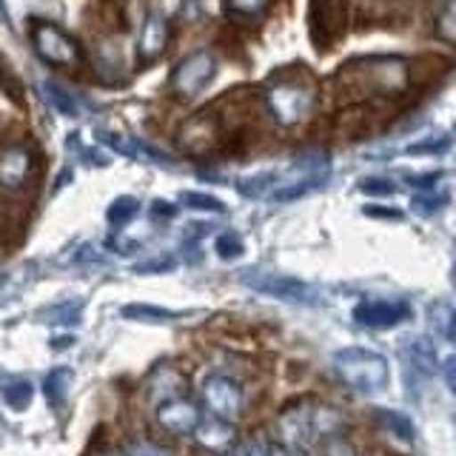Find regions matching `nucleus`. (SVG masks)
Wrapping results in <instances>:
<instances>
[{
  "mask_svg": "<svg viewBox=\"0 0 456 456\" xmlns=\"http://www.w3.org/2000/svg\"><path fill=\"white\" fill-rule=\"evenodd\" d=\"M328 175H331V160L322 151H311L305 157L294 160L282 171H263V175H251L237 183L242 197L248 200H277V203H289V200L303 197L314 189L325 185Z\"/></svg>",
  "mask_w": 456,
  "mask_h": 456,
  "instance_id": "nucleus-1",
  "label": "nucleus"
},
{
  "mask_svg": "<svg viewBox=\"0 0 456 456\" xmlns=\"http://www.w3.org/2000/svg\"><path fill=\"white\" fill-rule=\"evenodd\" d=\"M408 83V63L403 57H360L334 75L339 103L362 97H385L403 92Z\"/></svg>",
  "mask_w": 456,
  "mask_h": 456,
  "instance_id": "nucleus-2",
  "label": "nucleus"
},
{
  "mask_svg": "<svg viewBox=\"0 0 456 456\" xmlns=\"http://www.w3.org/2000/svg\"><path fill=\"white\" fill-rule=\"evenodd\" d=\"M317 97V86L305 69H282L265 86V106L274 114V120L285 128L303 123Z\"/></svg>",
  "mask_w": 456,
  "mask_h": 456,
  "instance_id": "nucleus-3",
  "label": "nucleus"
},
{
  "mask_svg": "<svg viewBox=\"0 0 456 456\" xmlns=\"http://www.w3.org/2000/svg\"><path fill=\"white\" fill-rule=\"evenodd\" d=\"M342 413L328 405H305V408H285L277 419V431L282 434L285 445L311 451L328 436H337L342 431Z\"/></svg>",
  "mask_w": 456,
  "mask_h": 456,
  "instance_id": "nucleus-4",
  "label": "nucleus"
},
{
  "mask_svg": "<svg viewBox=\"0 0 456 456\" xmlns=\"http://www.w3.org/2000/svg\"><path fill=\"white\" fill-rule=\"evenodd\" d=\"M337 377L356 394H374L388 385V362L368 348H342L334 354Z\"/></svg>",
  "mask_w": 456,
  "mask_h": 456,
  "instance_id": "nucleus-5",
  "label": "nucleus"
},
{
  "mask_svg": "<svg viewBox=\"0 0 456 456\" xmlns=\"http://www.w3.org/2000/svg\"><path fill=\"white\" fill-rule=\"evenodd\" d=\"M351 0H308V35L317 52L337 49L348 28Z\"/></svg>",
  "mask_w": 456,
  "mask_h": 456,
  "instance_id": "nucleus-6",
  "label": "nucleus"
},
{
  "mask_svg": "<svg viewBox=\"0 0 456 456\" xmlns=\"http://www.w3.org/2000/svg\"><path fill=\"white\" fill-rule=\"evenodd\" d=\"M242 282L248 289L268 294V297H277L285 299V303H299V305H317L320 303V291L314 285L289 277V274H271V271H248L242 274Z\"/></svg>",
  "mask_w": 456,
  "mask_h": 456,
  "instance_id": "nucleus-7",
  "label": "nucleus"
},
{
  "mask_svg": "<svg viewBox=\"0 0 456 456\" xmlns=\"http://www.w3.org/2000/svg\"><path fill=\"white\" fill-rule=\"evenodd\" d=\"M32 46L43 61H49L54 66H71L80 61L77 43L66 32H61L54 23H43V20L32 23Z\"/></svg>",
  "mask_w": 456,
  "mask_h": 456,
  "instance_id": "nucleus-8",
  "label": "nucleus"
},
{
  "mask_svg": "<svg viewBox=\"0 0 456 456\" xmlns=\"http://www.w3.org/2000/svg\"><path fill=\"white\" fill-rule=\"evenodd\" d=\"M214 71H217L214 54L211 52H194L189 57H183V61L175 66V71H171V89L183 97H194L206 89L208 80L214 77Z\"/></svg>",
  "mask_w": 456,
  "mask_h": 456,
  "instance_id": "nucleus-9",
  "label": "nucleus"
},
{
  "mask_svg": "<svg viewBox=\"0 0 456 456\" xmlns=\"http://www.w3.org/2000/svg\"><path fill=\"white\" fill-rule=\"evenodd\" d=\"M203 403L206 408L214 413V417L228 419L232 422L240 408H242V394H240V385L228 377L214 374L203 382Z\"/></svg>",
  "mask_w": 456,
  "mask_h": 456,
  "instance_id": "nucleus-10",
  "label": "nucleus"
},
{
  "mask_svg": "<svg viewBox=\"0 0 456 456\" xmlns=\"http://www.w3.org/2000/svg\"><path fill=\"white\" fill-rule=\"evenodd\" d=\"M157 422H160L168 434H194V428L200 425V408L189 399H166L157 408Z\"/></svg>",
  "mask_w": 456,
  "mask_h": 456,
  "instance_id": "nucleus-11",
  "label": "nucleus"
},
{
  "mask_svg": "<svg viewBox=\"0 0 456 456\" xmlns=\"http://www.w3.org/2000/svg\"><path fill=\"white\" fill-rule=\"evenodd\" d=\"M408 317L405 303H391V299H370L354 308V320L365 328H391Z\"/></svg>",
  "mask_w": 456,
  "mask_h": 456,
  "instance_id": "nucleus-12",
  "label": "nucleus"
},
{
  "mask_svg": "<svg viewBox=\"0 0 456 456\" xmlns=\"http://www.w3.org/2000/svg\"><path fill=\"white\" fill-rule=\"evenodd\" d=\"M32 175V154L26 146H12L0 154V189L18 191Z\"/></svg>",
  "mask_w": 456,
  "mask_h": 456,
  "instance_id": "nucleus-13",
  "label": "nucleus"
},
{
  "mask_svg": "<svg viewBox=\"0 0 456 456\" xmlns=\"http://www.w3.org/2000/svg\"><path fill=\"white\" fill-rule=\"evenodd\" d=\"M168 46V20L160 12H151L140 32V57L142 61H157Z\"/></svg>",
  "mask_w": 456,
  "mask_h": 456,
  "instance_id": "nucleus-14",
  "label": "nucleus"
},
{
  "mask_svg": "<svg viewBox=\"0 0 456 456\" xmlns=\"http://www.w3.org/2000/svg\"><path fill=\"white\" fill-rule=\"evenodd\" d=\"M194 436L200 445L208 451H225L234 442V428H232V422L220 419V417H214L208 422L200 419V425L194 428Z\"/></svg>",
  "mask_w": 456,
  "mask_h": 456,
  "instance_id": "nucleus-15",
  "label": "nucleus"
},
{
  "mask_svg": "<svg viewBox=\"0 0 456 456\" xmlns=\"http://www.w3.org/2000/svg\"><path fill=\"white\" fill-rule=\"evenodd\" d=\"M405 354H408L411 365L417 368L419 374L431 377L434 370H436V351H434L431 339H428V337H413V339L408 342Z\"/></svg>",
  "mask_w": 456,
  "mask_h": 456,
  "instance_id": "nucleus-16",
  "label": "nucleus"
},
{
  "mask_svg": "<svg viewBox=\"0 0 456 456\" xmlns=\"http://www.w3.org/2000/svg\"><path fill=\"white\" fill-rule=\"evenodd\" d=\"M71 385H75V374H71L69 368H54L46 377V385H43V388H46V399H49L52 408L66 405V399L71 394Z\"/></svg>",
  "mask_w": 456,
  "mask_h": 456,
  "instance_id": "nucleus-17",
  "label": "nucleus"
},
{
  "mask_svg": "<svg viewBox=\"0 0 456 456\" xmlns=\"http://www.w3.org/2000/svg\"><path fill=\"white\" fill-rule=\"evenodd\" d=\"M0 396H4V403L12 411H23V408L32 405L35 388H32V382H26V379H12L0 388Z\"/></svg>",
  "mask_w": 456,
  "mask_h": 456,
  "instance_id": "nucleus-18",
  "label": "nucleus"
},
{
  "mask_svg": "<svg viewBox=\"0 0 456 456\" xmlns=\"http://www.w3.org/2000/svg\"><path fill=\"white\" fill-rule=\"evenodd\" d=\"M123 317L146 320V322H168V320H177L180 314L177 311H166V308H154V305H126Z\"/></svg>",
  "mask_w": 456,
  "mask_h": 456,
  "instance_id": "nucleus-19",
  "label": "nucleus"
},
{
  "mask_svg": "<svg viewBox=\"0 0 456 456\" xmlns=\"http://www.w3.org/2000/svg\"><path fill=\"white\" fill-rule=\"evenodd\" d=\"M374 417L382 422V425H391L396 436H405V439H413V425L403 417V413H396V411H388V408H379Z\"/></svg>",
  "mask_w": 456,
  "mask_h": 456,
  "instance_id": "nucleus-20",
  "label": "nucleus"
},
{
  "mask_svg": "<svg viewBox=\"0 0 456 456\" xmlns=\"http://www.w3.org/2000/svg\"><path fill=\"white\" fill-rule=\"evenodd\" d=\"M137 211H140V203H137V200H132V197H120L118 203H114V206L109 208V220L126 225L128 220L134 217Z\"/></svg>",
  "mask_w": 456,
  "mask_h": 456,
  "instance_id": "nucleus-21",
  "label": "nucleus"
},
{
  "mask_svg": "<svg viewBox=\"0 0 456 456\" xmlns=\"http://www.w3.org/2000/svg\"><path fill=\"white\" fill-rule=\"evenodd\" d=\"M448 203V194H417L413 197V211L417 214H434Z\"/></svg>",
  "mask_w": 456,
  "mask_h": 456,
  "instance_id": "nucleus-22",
  "label": "nucleus"
},
{
  "mask_svg": "<svg viewBox=\"0 0 456 456\" xmlns=\"http://www.w3.org/2000/svg\"><path fill=\"white\" fill-rule=\"evenodd\" d=\"M448 149H451V137H434V140L413 142V146L405 149V154H442Z\"/></svg>",
  "mask_w": 456,
  "mask_h": 456,
  "instance_id": "nucleus-23",
  "label": "nucleus"
},
{
  "mask_svg": "<svg viewBox=\"0 0 456 456\" xmlns=\"http://www.w3.org/2000/svg\"><path fill=\"white\" fill-rule=\"evenodd\" d=\"M183 203L189 208H197V211H225V206L220 203V200H214L208 194H183Z\"/></svg>",
  "mask_w": 456,
  "mask_h": 456,
  "instance_id": "nucleus-24",
  "label": "nucleus"
},
{
  "mask_svg": "<svg viewBox=\"0 0 456 456\" xmlns=\"http://www.w3.org/2000/svg\"><path fill=\"white\" fill-rule=\"evenodd\" d=\"M217 254L223 256V260H234V256L242 254V240L237 234H220L217 237Z\"/></svg>",
  "mask_w": 456,
  "mask_h": 456,
  "instance_id": "nucleus-25",
  "label": "nucleus"
},
{
  "mask_svg": "<svg viewBox=\"0 0 456 456\" xmlns=\"http://www.w3.org/2000/svg\"><path fill=\"white\" fill-rule=\"evenodd\" d=\"M228 9H232L234 14H246V18H254V14H260L268 0H225Z\"/></svg>",
  "mask_w": 456,
  "mask_h": 456,
  "instance_id": "nucleus-26",
  "label": "nucleus"
},
{
  "mask_svg": "<svg viewBox=\"0 0 456 456\" xmlns=\"http://www.w3.org/2000/svg\"><path fill=\"white\" fill-rule=\"evenodd\" d=\"M439 35L445 40H453L456 43V0H451L445 14L439 18Z\"/></svg>",
  "mask_w": 456,
  "mask_h": 456,
  "instance_id": "nucleus-27",
  "label": "nucleus"
},
{
  "mask_svg": "<svg viewBox=\"0 0 456 456\" xmlns=\"http://www.w3.org/2000/svg\"><path fill=\"white\" fill-rule=\"evenodd\" d=\"M46 92H49V97L54 100V106L61 109L63 114H77V103L71 100L63 89H57V86L52 83V86H46Z\"/></svg>",
  "mask_w": 456,
  "mask_h": 456,
  "instance_id": "nucleus-28",
  "label": "nucleus"
},
{
  "mask_svg": "<svg viewBox=\"0 0 456 456\" xmlns=\"http://www.w3.org/2000/svg\"><path fill=\"white\" fill-rule=\"evenodd\" d=\"M234 456H268V451L260 439H246L234 448Z\"/></svg>",
  "mask_w": 456,
  "mask_h": 456,
  "instance_id": "nucleus-29",
  "label": "nucleus"
},
{
  "mask_svg": "<svg viewBox=\"0 0 456 456\" xmlns=\"http://www.w3.org/2000/svg\"><path fill=\"white\" fill-rule=\"evenodd\" d=\"M360 189H362L365 194H391V191H394V183H391V180H379V177H374V180H362V183H360Z\"/></svg>",
  "mask_w": 456,
  "mask_h": 456,
  "instance_id": "nucleus-30",
  "label": "nucleus"
},
{
  "mask_svg": "<svg viewBox=\"0 0 456 456\" xmlns=\"http://www.w3.org/2000/svg\"><path fill=\"white\" fill-rule=\"evenodd\" d=\"M436 180H439V171H428V175H405V183L417 185V189H431Z\"/></svg>",
  "mask_w": 456,
  "mask_h": 456,
  "instance_id": "nucleus-31",
  "label": "nucleus"
},
{
  "mask_svg": "<svg viewBox=\"0 0 456 456\" xmlns=\"http://www.w3.org/2000/svg\"><path fill=\"white\" fill-rule=\"evenodd\" d=\"M368 217H388V220H403V211L399 208H385V206H365Z\"/></svg>",
  "mask_w": 456,
  "mask_h": 456,
  "instance_id": "nucleus-32",
  "label": "nucleus"
},
{
  "mask_svg": "<svg viewBox=\"0 0 456 456\" xmlns=\"http://www.w3.org/2000/svg\"><path fill=\"white\" fill-rule=\"evenodd\" d=\"M128 456H168V451L151 445V442H140V445H134L132 451H128Z\"/></svg>",
  "mask_w": 456,
  "mask_h": 456,
  "instance_id": "nucleus-33",
  "label": "nucleus"
},
{
  "mask_svg": "<svg viewBox=\"0 0 456 456\" xmlns=\"http://www.w3.org/2000/svg\"><path fill=\"white\" fill-rule=\"evenodd\" d=\"M268 456H305V453L299 448H291V445H271Z\"/></svg>",
  "mask_w": 456,
  "mask_h": 456,
  "instance_id": "nucleus-34",
  "label": "nucleus"
},
{
  "mask_svg": "<svg viewBox=\"0 0 456 456\" xmlns=\"http://www.w3.org/2000/svg\"><path fill=\"white\" fill-rule=\"evenodd\" d=\"M445 379H448V388H451L453 396H456V354L445 362Z\"/></svg>",
  "mask_w": 456,
  "mask_h": 456,
  "instance_id": "nucleus-35",
  "label": "nucleus"
},
{
  "mask_svg": "<svg viewBox=\"0 0 456 456\" xmlns=\"http://www.w3.org/2000/svg\"><path fill=\"white\" fill-rule=\"evenodd\" d=\"M448 337H451V339L456 342V311L451 314V325H448Z\"/></svg>",
  "mask_w": 456,
  "mask_h": 456,
  "instance_id": "nucleus-36",
  "label": "nucleus"
},
{
  "mask_svg": "<svg viewBox=\"0 0 456 456\" xmlns=\"http://www.w3.org/2000/svg\"><path fill=\"white\" fill-rule=\"evenodd\" d=\"M9 26V12H6V4H4V0H0V26Z\"/></svg>",
  "mask_w": 456,
  "mask_h": 456,
  "instance_id": "nucleus-37",
  "label": "nucleus"
},
{
  "mask_svg": "<svg viewBox=\"0 0 456 456\" xmlns=\"http://www.w3.org/2000/svg\"><path fill=\"white\" fill-rule=\"evenodd\" d=\"M0 377H4V374H0Z\"/></svg>",
  "mask_w": 456,
  "mask_h": 456,
  "instance_id": "nucleus-38",
  "label": "nucleus"
},
{
  "mask_svg": "<svg viewBox=\"0 0 456 456\" xmlns=\"http://www.w3.org/2000/svg\"><path fill=\"white\" fill-rule=\"evenodd\" d=\"M453 277H456V274H453Z\"/></svg>",
  "mask_w": 456,
  "mask_h": 456,
  "instance_id": "nucleus-39",
  "label": "nucleus"
}]
</instances>
